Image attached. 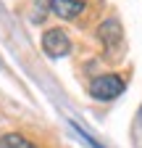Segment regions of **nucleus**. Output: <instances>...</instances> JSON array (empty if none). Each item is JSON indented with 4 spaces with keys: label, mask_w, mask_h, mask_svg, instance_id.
<instances>
[{
    "label": "nucleus",
    "mask_w": 142,
    "mask_h": 148,
    "mask_svg": "<svg viewBox=\"0 0 142 148\" xmlns=\"http://www.w3.org/2000/svg\"><path fill=\"white\" fill-rule=\"evenodd\" d=\"M42 50L50 56V58H63V56L71 53V40L63 29H47L42 34Z\"/></svg>",
    "instance_id": "nucleus-2"
},
{
    "label": "nucleus",
    "mask_w": 142,
    "mask_h": 148,
    "mask_svg": "<svg viewBox=\"0 0 142 148\" xmlns=\"http://www.w3.org/2000/svg\"><path fill=\"white\" fill-rule=\"evenodd\" d=\"M97 37H100V42H103L105 48H111V50L121 48V27H118V21H116V18L103 21L100 29H97Z\"/></svg>",
    "instance_id": "nucleus-3"
},
{
    "label": "nucleus",
    "mask_w": 142,
    "mask_h": 148,
    "mask_svg": "<svg viewBox=\"0 0 142 148\" xmlns=\"http://www.w3.org/2000/svg\"><path fill=\"white\" fill-rule=\"evenodd\" d=\"M124 92V79L118 74H103L90 82V95L97 101H113Z\"/></svg>",
    "instance_id": "nucleus-1"
},
{
    "label": "nucleus",
    "mask_w": 142,
    "mask_h": 148,
    "mask_svg": "<svg viewBox=\"0 0 142 148\" xmlns=\"http://www.w3.org/2000/svg\"><path fill=\"white\" fill-rule=\"evenodd\" d=\"M50 11L61 18H76L84 11V0H50Z\"/></svg>",
    "instance_id": "nucleus-4"
},
{
    "label": "nucleus",
    "mask_w": 142,
    "mask_h": 148,
    "mask_svg": "<svg viewBox=\"0 0 142 148\" xmlns=\"http://www.w3.org/2000/svg\"><path fill=\"white\" fill-rule=\"evenodd\" d=\"M0 148H34V143H29L19 132H8V135L0 138Z\"/></svg>",
    "instance_id": "nucleus-5"
}]
</instances>
